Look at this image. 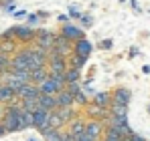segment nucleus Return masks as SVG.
I'll return each mask as SVG.
<instances>
[{"label":"nucleus","mask_w":150,"mask_h":141,"mask_svg":"<svg viewBox=\"0 0 150 141\" xmlns=\"http://www.w3.org/2000/svg\"><path fill=\"white\" fill-rule=\"evenodd\" d=\"M59 22L67 24V22H69V14H61V16H59Z\"/></svg>","instance_id":"38"},{"label":"nucleus","mask_w":150,"mask_h":141,"mask_svg":"<svg viewBox=\"0 0 150 141\" xmlns=\"http://www.w3.org/2000/svg\"><path fill=\"white\" fill-rule=\"evenodd\" d=\"M39 105L43 107V109H47V111H55L57 107H59V103H57V95H43L39 97Z\"/></svg>","instance_id":"19"},{"label":"nucleus","mask_w":150,"mask_h":141,"mask_svg":"<svg viewBox=\"0 0 150 141\" xmlns=\"http://www.w3.org/2000/svg\"><path fill=\"white\" fill-rule=\"evenodd\" d=\"M47 77H49V69H47V67H45V69L30 70V83H35V85H41Z\"/></svg>","instance_id":"23"},{"label":"nucleus","mask_w":150,"mask_h":141,"mask_svg":"<svg viewBox=\"0 0 150 141\" xmlns=\"http://www.w3.org/2000/svg\"><path fill=\"white\" fill-rule=\"evenodd\" d=\"M16 97H18V101H23V99H39L41 97V89L35 83H26L25 87H21L16 91Z\"/></svg>","instance_id":"10"},{"label":"nucleus","mask_w":150,"mask_h":141,"mask_svg":"<svg viewBox=\"0 0 150 141\" xmlns=\"http://www.w3.org/2000/svg\"><path fill=\"white\" fill-rule=\"evenodd\" d=\"M4 107H6V109H4L2 123H4L6 131H8V133L23 131V129H21V111H23L21 101H14V103H10V105H4Z\"/></svg>","instance_id":"1"},{"label":"nucleus","mask_w":150,"mask_h":141,"mask_svg":"<svg viewBox=\"0 0 150 141\" xmlns=\"http://www.w3.org/2000/svg\"><path fill=\"white\" fill-rule=\"evenodd\" d=\"M26 20H28V26H30V24H37L39 22V14H28Z\"/></svg>","instance_id":"35"},{"label":"nucleus","mask_w":150,"mask_h":141,"mask_svg":"<svg viewBox=\"0 0 150 141\" xmlns=\"http://www.w3.org/2000/svg\"><path fill=\"white\" fill-rule=\"evenodd\" d=\"M130 4H132V8H134V10H138V12H140V6H138V2H136V0H130Z\"/></svg>","instance_id":"41"},{"label":"nucleus","mask_w":150,"mask_h":141,"mask_svg":"<svg viewBox=\"0 0 150 141\" xmlns=\"http://www.w3.org/2000/svg\"><path fill=\"white\" fill-rule=\"evenodd\" d=\"M128 139L130 141H146L142 135H138V133H132V137H128Z\"/></svg>","instance_id":"37"},{"label":"nucleus","mask_w":150,"mask_h":141,"mask_svg":"<svg viewBox=\"0 0 150 141\" xmlns=\"http://www.w3.org/2000/svg\"><path fill=\"white\" fill-rule=\"evenodd\" d=\"M75 141H100V139L91 137L87 131H81V133H77V135H75Z\"/></svg>","instance_id":"32"},{"label":"nucleus","mask_w":150,"mask_h":141,"mask_svg":"<svg viewBox=\"0 0 150 141\" xmlns=\"http://www.w3.org/2000/svg\"><path fill=\"white\" fill-rule=\"evenodd\" d=\"M65 79H67V83H81V70L69 67L65 70Z\"/></svg>","instance_id":"28"},{"label":"nucleus","mask_w":150,"mask_h":141,"mask_svg":"<svg viewBox=\"0 0 150 141\" xmlns=\"http://www.w3.org/2000/svg\"><path fill=\"white\" fill-rule=\"evenodd\" d=\"M49 115L51 111H47V109H43V107H39L35 113H33V117H35V129L43 135L47 129H51L49 127Z\"/></svg>","instance_id":"6"},{"label":"nucleus","mask_w":150,"mask_h":141,"mask_svg":"<svg viewBox=\"0 0 150 141\" xmlns=\"http://www.w3.org/2000/svg\"><path fill=\"white\" fill-rule=\"evenodd\" d=\"M26 141H37V139H35V137H28V139H26Z\"/></svg>","instance_id":"43"},{"label":"nucleus","mask_w":150,"mask_h":141,"mask_svg":"<svg viewBox=\"0 0 150 141\" xmlns=\"http://www.w3.org/2000/svg\"><path fill=\"white\" fill-rule=\"evenodd\" d=\"M59 32H61L63 36H67L69 40H73V43H75V40H81V38H85V36H83V30H81L79 26H73V24H69V22L63 24Z\"/></svg>","instance_id":"11"},{"label":"nucleus","mask_w":150,"mask_h":141,"mask_svg":"<svg viewBox=\"0 0 150 141\" xmlns=\"http://www.w3.org/2000/svg\"><path fill=\"white\" fill-rule=\"evenodd\" d=\"M6 70H10V57L0 54V75L6 73Z\"/></svg>","instance_id":"31"},{"label":"nucleus","mask_w":150,"mask_h":141,"mask_svg":"<svg viewBox=\"0 0 150 141\" xmlns=\"http://www.w3.org/2000/svg\"><path fill=\"white\" fill-rule=\"evenodd\" d=\"M67 69H69L67 57L57 54V52H51L49 54V73H65Z\"/></svg>","instance_id":"8"},{"label":"nucleus","mask_w":150,"mask_h":141,"mask_svg":"<svg viewBox=\"0 0 150 141\" xmlns=\"http://www.w3.org/2000/svg\"><path fill=\"white\" fill-rule=\"evenodd\" d=\"M55 111L59 113V117L63 119L65 123H69V121H73L75 117H79V107H77V105H73V107H57Z\"/></svg>","instance_id":"15"},{"label":"nucleus","mask_w":150,"mask_h":141,"mask_svg":"<svg viewBox=\"0 0 150 141\" xmlns=\"http://www.w3.org/2000/svg\"><path fill=\"white\" fill-rule=\"evenodd\" d=\"M30 127H35V117H33L30 111L23 109L21 111V129L25 131V129H30Z\"/></svg>","instance_id":"24"},{"label":"nucleus","mask_w":150,"mask_h":141,"mask_svg":"<svg viewBox=\"0 0 150 141\" xmlns=\"http://www.w3.org/2000/svg\"><path fill=\"white\" fill-rule=\"evenodd\" d=\"M49 127H51V129H65V127H67V123L59 117V113H57V111H51V115H49Z\"/></svg>","instance_id":"25"},{"label":"nucleus","mask_w":150,"mask_h":141,"mask_svg":"<svg viewBox=\"0 0 150 141\" xmlns=\"http://www.w3.org/2000/svg\"><path fill=\"white\" fill-rule=\"evenodd\" d=\"M73 40H69L67 36H63L61 32H57V38H55V45L51 48V52H57V54H63V57H69L73 52Z\"/></svg>","instance_id":"5"},{"label":"nucleus","mask_w":150,"mask_h":141,"mask_svg":"<svg viewBox=\"0 0 150 141\" xmlns=\"http://www.w3.org/2000/svg\"><path fill=\"white\" fill-rule=\"evenodd\" d=\"M21 107L26 109V111H30V113H35L41 105H39V99H23L21 101Z\"/></svg>","instance_id":"29"},{"label":"nucleus","mask_w":150,"mask_h":141,"mask_svg":"<svg viewBox=\"0 0 150 141\" xmlns=\"http://www.w3.org/2000/svg\"><path fill=\"white\" fill-rule=\"evenodd\" d=\"M101 48H112V40H103L101 43Z\"/></svg>","instance_id":"40"},{"label":"nucleus","mask_w":150,"mask_h":141,"mask_svg":"<svg viewBox=\"0 0 150 141\" xmlns=\"http://www.w3.org/2000/svg\"><path fill=\"white\" fill-rule=\"evenodd\" d=\"M10 70H30V59H28L26 47L18 48L10 57Z\"/></svg>","instance_id":"2"},{"label":"nucleus","mask_w":150,"mask_h":141,"mask_svg":"<svg viewBox=\"0 0 150 141\" xmlns=\"http://www.w3.org/2000/svg\"><path fill=\"white\" fill-rule=\"evenodd\" d=\"M124 141H130V139H128V137H126V139H124Z\"/></svg>","instance_id":"44"},{"label":"nucleus","mask_w":150,"mask_h":141,"mask_svg":"<svg viewBox=\"0 0 150 141\" xmlns=\"http://www.w3.org/2000/svg\"><path fill=\"white\" fill-rule=\"evenodd\" d=\"M4 135H8V131H6V127H4V123L0 121V137H4Z\"/></svg>","instance_id":"39"},{"label":"nucleus","mask_w":150,"mask_h":141,"mask_svg":"<svg viewBox=\"0 0 150 141\" xmlns=\"http://www.w3.org/2000/svg\"><path fill=\"white\" fill-rule=\"evenodd\" d=\"M81 89H83V87H81V83H67V91H69V93L77 95Z\"/></svg>","instance_id":"33"},{"label":"nucleus","mask_w":150,"mask_h":141,"mask_svg":"<svg viewBox=\"0 0 150 141\" xmlns=\"http://www.w3.org/2000/svg\"><path fill=\"white\" fill-rule=\"evenodd\" d=\"M110 113L112 115H128V107L126 105H118V103H112L110 105Z\"/></svg>","instance_id":"30"},{"label":"nucleus","mask_w":150,"mask_h":141,"mask_svg":"<svg viewBox=\"0 0 150 141\" xmlns=\"http://www.w3.org/2000/svg\"><path fill=\"white\" fill-rule=\"evenodd\" d=\"M57 103H59V107H73L75 105V95L69 93L67 87H65L63 91L57 93Z\"/></svg>","instance_id":"17"},{"label":"nucleus","mask_w":150,"mask_h":141,"mask_svg":"<svg viewBox=\"0 0 150 141\" xmlns=\"http://www.w3.org/2000/svg\"><path fill=\"white\" fill-rule=\"evenodd\" d=\"M105 123L100 121V119H87V123H85V131L91 135V137H96V139H101L103 137V133H105Z\"/></svg>","instance_id":"9"},{"label":"nucleus","mask_w":150,"mask_h":141,"mask_svg":"<svg viewBox=\"0 0 150 141\" xmlns=\"http://www.w3.org/2000/svg\"><path fill=\"white\" fill-rule=\"evenodd\" d=\"M91 50H93V47H91V43H89L87 38L75 40V45H73V52L75 54H79V57H83V59H89Z\"/></svg>","instance_id":"13"},{"label":"nucleus","mask_w":150,"mask_h":141,"mask_svg":"<svg viewBox=\"0 0 150 141\" xmlns=\"http://www.w3.org/2000/svg\"><path fill=\"white\" fill-rule=\"evenodd\" d=\"M45 141H63V129H47L43 133Z\"/></svg>","instance_id":"26"},{"label":"nucleus","mask_w":150,"mask_h":141,"mask_svg":"<svg viewBox=\"0 0 150 141\" xmlns=\"http://www.w3.org/2000/svg\"><path fill=\"white\" fill-rule=\"evenodd\" d=\"M85 123H87V119H83L81 115H79V117H75L73 121H69V123H67V131H69V133L75 137L77 133L85 131Z\"/></svg>","instance_id":"18"},{"label":"nucleus","mask_w":150,"mask_h":141,"mask_svg":"<svg viewBox=\"0 0 150 141\" xmlns=\"http://www.w3.org/2000/svg\"><path fill=\"white\" fill-rule=\"evenodd\" d=\"M79 20H81V24H85V26H91V24H93V20H91V16H89V14H81V18H79Z\"/></svg>","instance_id":"34"},{"label":"nucleus","mask_w":150,"mask_h":141,"mask_svg":"<svg viewBox=\"0 0 150 141\" xmlns=\"http://www.w3.org/2000/svg\"><path fill=\"white\" fill-rule=\"evenodd\" d=\"M89 103H91V99H89V97H87V93H85V91H83V89H81V91H79V93L75 95V105H77V107H79V109H85V107H87V105H89Z\"/></svg>","instance_id":"27"},{"label":"nucleus","mask_w":150,"mask_h":141,"mask_svg":"<svg viewBox=\"0 0 150 141\" xmlns=\"http://www.w3.org/2000/svg\"><path fill=\"white\" fill-rule=\"evenodd\" d=\"M91 103H96V105H100V107H110V105L114 103V97H112V93H108V91H101V93L93 95Z\"/></svg>","instance_id":"20"},{"label":"nucleus","mask_w":150,"mask_h":141,"mask_svg":"<svg viewBox=\"0 0 150 141\" xmlns=\"http://www.w3.org/2000/svg\"><path fill=\"white\" fill-rule=\"evenodd\" d=\"M39 89H41V93H43V95H57L59 91H61L59 83H57L51 75L45 79V81H43V83H41V85H39Z\"/></svg>","instance_id":"14"},{"label":"nucleus","mask_w":150,"mask_h":141,"mask_svg":"<svg viewBox=\"0 0 150 141\" xmlns=\"http://www.w3.org/2000/svg\"><path fill=\"white\" fill-rule=\"evenodd\" d=\"M112 97H114V103H118V105H130L132 103V91L130 89H126V87H118L114 93H112Z\"/></svg>","instance_id":"12"},{"label":"nucleus","mask_w":150,"mask_h":141,"mask_svg":"<svg viewBox=\"0 0 150 141\" xmlns=\"http://www.w3.org/2000/svg\"><path fill=\"white\" fill-rule=\"evenodd\" d=\"M85 115H87V119H100L105 123L110 119V107H100L96 103H89L85 107Z\"/></svg>","instance_id":"7"},{"label":"nucleus","mask_w":150,"mask_h":141,"mask_svg":"<svg viewBox=\"0 0 150 141\" xmlns=\"http://www.w3.org/2000/svg\"><path fill=\"white\" fill-rule=\"evenodd\" d=\"M63 141H75V137L69 133V131H63Z\"/></svg>","instance_id":"36"},{"label":"nucleus","mask_w":150,"mask_h":141,"mask_svg":"<svg viewBox=\"0 0 150 141\" xmlns=\"http://www.w3.org/2000/svg\"><path fill=\"white\" fill-rule=\"evenodd\" d=\"M35 38H37V30L33 26H16V34H14V40L23 47H28V45H35Z\"/></svg>","instance_id":"3"},{"label":"nucleus","mask_w":150,"mask_h":141,"mask_svg":"<svg viewBox=\"0 0 150 141\" xmlns=\"http://www.w3.org/2000/svg\"><path fill=\"white\" fill-rule=\"evenodd\" d=\"M55 38H57V32H51L47 28H39L37 30V38H35V45L51 52V48L55 45Z\"/></svg>","instance_id":"4"},{"label":"nucleus","mask_w":150,"mask_h":141,"mask_svg":"<svg viewBox=\"0 0 150 141\" xmlns=\"http://www.w3.org/2000/svg\"><path fill=\"white\" fill-rule=\"evenodd\" d=\"M85 63H87V59H83V57H79V54H75V52H71V54L67 57V65H69L71 69L83 70V67H85Z\"/></svg>","instance_id":"22"},{"label":"nucleus","mask_w":150,"mask_h":141,"mask_svg":"<svg viewBox=\"0 0 150 141\" xmlns=\"http://www.w3.org/2000/svg\"><path fill=\"white\" fill-rule=\"evenodd\" d=\"M14 101H18L16 91L2 83V89H0V103H2V105H10V103H14Z\"/></svg>","instance_id":"16"},{"label":"nucleus","mask_w":150,"mask_h":141,"mask_svg":"<svg viewBox=\"0 0 150 141\" xmlns=\"http://www.w3.org/2000/svg\"><path fill=\"white\" fill-rule=\"evenodd\" d=\"M16 50H18V43L16 40H0V54L12 57Z\"/></svg>","instance_id":"21"},{"label":"nucleus","mask_w":150,"mask_h":141,"mask_svg":"<svg viewBox=\"0 0 150 141\" xmlns=\"http://www.w3.org/2000/svg\"><path fill=\"white\" fill-rule=\"evenodd\" d=\"M142 73H146V75L150 73V67H148V65H146V67H142Z\"/></svg>","instance_id":"42"}]
</instances>
